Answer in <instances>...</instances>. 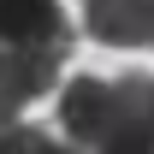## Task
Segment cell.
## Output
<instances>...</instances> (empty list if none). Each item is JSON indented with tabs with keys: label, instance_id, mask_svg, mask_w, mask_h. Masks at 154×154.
Wrapping results in <instances>:
<instances>
[{
	"label": "cell",
	"instance_id": "1",
	"mask_svg": "<svg viewBox=\"0 0 154 154\" xmlns=\"http://www.w3.org/2000/svg\"><path fill=\"white\" fill-rule=\"evenodd\" d=\"M71 48H54V42H24V48H0V113L18 119L30 101H42L59 83Z\"/></svg>",
	"mask_w": 154,
	"mask_h": 154
},
{
	"label": "cell",
	"instance_id": "2",
	"mask_svg": "<svg viewBox=\"0 0 154 154\" xmlns=\"http://www.w3.org/2000/svg\"><path fill=\"white\" fill-rule=\"evenodd\" d=\"M113 113H119L113 77H89V71H83V77H71L65 95H59V136L95 154V142L113 131Z\"/></svg>",
	"mask_w": 154,
	"mask_h": 154
},
{
	"label": "cell",
	"instance_id": "3",
	"mask_svg": "<svg viewBox=\"0 0 154 154\" xmlns=\"http://www.w3.org/2000/svg\"><path fill=\"white\" fill-rule=\"evenodd\" d=\"M113 95H119V113H113V131L95 142V154H154V77L142 71L113 77Z\"/></svg>",
	"mask_w": 154,
	"mask_h": 154
},
{
	"label": "cell",
	"instance_id": "4",
	"mask_svg": "<svg viewBox=\"0 0 154 154\" xmlns=\"http://www.w3.org/2000/svg\"><path fill=\"white\" fill-rule=\"evenodd\" d=\"M24 42H54L71 48V18L59 0H0V48H24Z\"/></svg>",
	"mask_w": 154,
	"mask_h": 154
},
{
	"label": "cell",
	"instance_id": "5",
	"mask_svg": "<svg viewBox=\"0 0 154 154\" xmlns=\"http://www.w3.org/2000/svg\"><path fill=\"white\" fill-rule=\"evenodd\" d=\"M83 30L101 48H148V0H83Z\"/></svg>",
	"mask_w": 154,
	"mask_h": 154
},
{
	"label": "cell",
	"instance_id": "6",
	"mask_svg": "<svg viewBox=\"0 0 154 154\" xmlns=\"http://www.w3.org/2000/svg\"><path fill=\"white\" fill-rule=\"evenodd\" d=\"M0 154H89V148H77V142H65L59 131H36V125H24V119H12V125L0 131Z\"/></svg>",
	"mask_w": 154,
	"mask_h": 154
},
{
	"label": "cell",
	"instance_id": "7",
	"mask_svg": "<svg viewBox=\"0 0 154 154\" xmlns=\"http://www.w3.org/2000/svg\"><path fill=\"white\" fill-rule=\"evenodd\" d=\"M148 48H154V0H148Z\"/></svg>",
	"mask_w": 154,
	"mask_h": 154
}]
</instances>
